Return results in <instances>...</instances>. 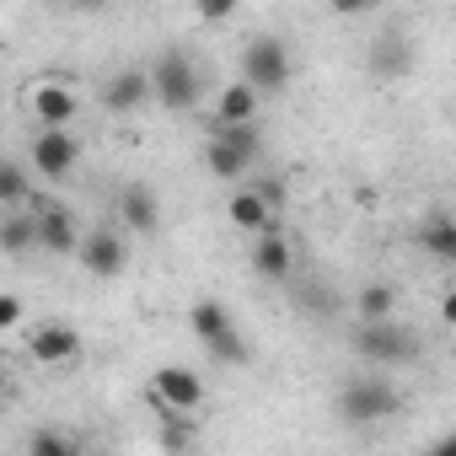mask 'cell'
<instances>
[{
  "label": "cell",
  "instance_id": "23",
  "mask_svg": "<svg viewBox=\"0 0 456 456\" xmlns=\"http://www.w3.org/2000/svg\"><path fill=\"white\" fill-rule=\"evenodd\" d=\"M392 301H397V296H392V285H365L354 306H360V317H365V322H387V317H392Z\"/></svg>",
  "mask_w": 456,
  "mask_h": 456
},
{
  "label": "cell",
  "instance_id": "22",
  "mask_svg": "<svg viewBox=\"0 0 456 456\" xmlns=\"http://www.w3.org/2000/svg\"><path fill=\"white\" fill-rule=\"evenodd\" d=\"M151 408H156V403H151ZM156 419H161V445H167L172 456H183V451H188V440H193L188 413H167V408H156Z\"/></svg>",
  "mask_w": 456,
  "mask_h": 456
},
{
  "label": "cell",
  "instance_id": "18",
  "mask_svg": "<svg viewBox=\"0 0 456 456\" xmlns=\"http://www.w3.org/2000/svg\"><path fill=\"white\" fill-rule=\"evenodd\" d=\"M0 248H6L12 258H28L38 248V220L28 209H6L0 215Z\"/></svg>",
  "mask_w": 456,
  "mask_h": 456
},
{
  "label": "cell",
  "instance_id": "1",
  "mask_svg": "<svg viewBox=\"0 0 456 456\" xmlns=\"http://www.w3.org/2000/svg\"><path fill=\"white\" fill-rule=\"evenodd\" d=\"M188 328H193V338H199L220 365H242V360H248V344H242V333H237L232 312H225L215 296H199V301H193Z\"/></svg>",
  "mask_w": 456,
  "mask_h": 456
},
{
  "label": "cell",
  "instance_id": "10",
  "mask_svg": "<svg viewBox=\"0 0 456 456\" xmlns=\"http://www.w3.org/2000/svg\"><path fill=\"white\" fill-rule=\"evenodd\" d=\"M28 354L38 365H70V360H81V333L65 322H44L28 333Z\"/></svg>",
  "mask_w": 456,
  "mask_h": 456
},
{
  "label": "cell",
  "instance_id": "4",
  "mask_svg": "<svg viewBox=\"0 0 456 456\" xmlns=\"http://www.w3.org/2000/svg\"><path fill=\"white\" fill-rule=\"evenodd\" d=\"M338 413H344L349 424H381V419L397 413V392H392L387 381H376V376L344 381V387H338Z\"/></svg>",
  "mask_w": 456,
  "mask_h": 456
},
{
  "label": "cell",
  "instance_id": "12",
  "mask_svg": "<svg viewBox=\"0 0 456 456\" xmlns=\"http://www.w3.org/2000/svg\"><path fill=\"white\" fill-rule=\"evenodd\" d=\"M33 118H38V129H70V118H76V92H70L65 81H38V86H33Z\"/></svg>",
  "mask_w": 456,
  "mask_h": 456
},
{
  "label": "cell",
  "instance_id": "5",
  "mask_svg": "<svg viewBox=\"0 0 456 456\" xmlns=\"http://www.w3.org/2000/svg\"><path fill=\"white\" fill-rule=\"evenodd\" d=\"M145 403L167 408V413H199L204 408V387L188 365H156L151 387H145Z\"/></svg>",
  "mask_w": 456,
  "mask_h": 456
},
{
  "label": "cell",
  "instance_id": "24",
  "mask_svg": "<svg viewBox=\"0 0 456 456\" xmlns=\"http://www.w3.org/2000/svg\"><path fill=\"white\" fill-rule=\"evenodd\" d=\"M215 140H225V145H232V151H242L248 161H258V134L253 129H209Z\"/></svg>",
  "mask_w": 456,
  "mask_h": 456
},
{
  "label": "cell",
  "instance_id": "16",
  "mask_svg": "<svg viewBox=\"0 0 456 456\" xmlns=\"http://www.w3.org/2000/svg\"><path fill=\"white\" fill-rule=\"evenodd\" d=\"M419 248L435 258V264H456V220L445 209H435L424 225H419Z\"/></svg>",
  "mask_w": 456,
  "mask_h": 456
},
{
  "label": "cell",
  "instance_id": "7",
  "mask_svg": "<svg viewBox=\"0 0 456 456\" xmlns=\"http://www.w3.org/2000/svg\"><path fill=\"white\" fill-rule=\"evenodd\" d=\"M354 354L376 360V365H408V360H419V344L392 322H365L360 338H354Z\"/></svg>",
  "mask_w": 456,
  "mask_h": 456
},
{
  "label": "cell",
  "instance_id": "17",
  "mask_svg": "<svg viewBox=\"0 0 456 456\" xmlns=\"http://www.w3.org/2000/svg\"><path fill=\"white\" fill-rule=\"evenodd\" d=\"M145 97H151V81H145V70H118V76L102 86V102H108V113H134Z\"/></svg>",
  "mask_w": 456,
  "mask_h": 456
},
{
  "label": "cell",
  "instance_id": "9",
  "mask_svg": "<svg viewBox=\"0 0 456 456\" xmlns=\"http://www.w3.org/2000/svg\"><path fill=\"white\" fill-rule=\"evenodd\" d=\"M28 209H38L33 220H38V248H49V253H76L81 248V232H76V215L65 209V204H54V199H33Z\"/></svg>",
  "mask_w": 456,
  "mask_h": 456
},
{
  "label": "cell",
  "instance_id": "19",
  "mask_svg": "<svg viewBox=\"0 0 456 456\" xmlns=\"http://www.w3.org/2000/svg\"><path fill=\"white\" fill-rule=\"evenodd\" d=\"M204 167H209L220 183H242V172H248L253 161H248L242 151H232L225 140H215V134H209V145H204Z\"/></svg>",
  "mask_w": 456,
  "mask_h": 456
},
{
  "label": "cell",
  "instance_id": "26",
  "mask_svg": "<svg viewBox=\"0 0 456 456\" xmlns=\"http://www.w3.org/2000/svg\"><path fill=\"white\" fill-rule=\"evenodd\" d=\"M429 456H456V435H445V440H435V451Z\"/></svg>",
  "mask_w": 456,
  "mask_h": 456
},
{
  "label": "cell",
  "instance_id": "15",
  "mask_svg": "<svg viewBox=\"0 0 456 456\" xmlns=\"http://www.w3.org/2000/svg\"><path fill=\"white\" fill-rule=\"evenodd\" d=\"M253 118H258V92L253 86H225L220 92V102H215V129H253Z\"/></svg>",
  "mask_w": 456,
  "mask_h": 456
},
{
  "label": "cell",
  "instance_id": "14",
  "mask_svg": "<svg viewBox=\"0 0 456 456\" xmlns=\"http://www.w3.org/2000/svg\"><path fill=\"white\" fill-rule=\"evenodd\" d=\"M225 215H232L237 232H253V237H264V232H274V225H280V215L258 199V188H237L232 204H225Z\"/></svg>",
  "mask_w": 456,
  "mask_h": 456
},
{
  "label": "cell",
  "instance_id": "11",
  "mask_svg": "<svg viewBox=\"0 0 456 456\" xmlns=\"http://www.w3.org/2000/svg\"><path fill=\"white\" fill-rule=\"evenodd\" d=\"M118 225H124V232H140V237H156V225H161V199H156V188L129 183V188L118 193Z\"/></svg>",
  "mask_w": 456,
  "mask_h": 456
},
{
  "label": "cell",
  "instance_id": "27",
  "mask_svg": "<svg viewBox=\"0 0 456 456\" xmlns=\"http://www.w3.org/2000/svg\"><path fill=\"white\" fill-rule=\"evenodd\" d=\"M0 397H6V370H0Z\"/></svg>",
  "mask_w": 456,
  "mask_h": 456
},
{
  "label": "cell",
  "instance_id": "25",
  "mask_svg": "<svg viewBox=\"0 0 456 456\" xmlns=\"http://www.w3.org/2000/svg\"><path fill=\"white\" fill-rule=\"evenodd\" d=\"M22 322V301L17 296H0V333H12Z\"/></svg>",
  "mask_w": 456,
  "mask_h": 456
},
{
  "label": "cell",
  "instance_id": "6",
  "mask_svg": "<svg viewBox=\"0 0 456 456\" xmlns=\"http://www.w3.org/2000/svg\"><path fill=\"white\" fill-rule=\"evenodd\" d=\"M76 258H81V269H86L92 280H118V274H124V264H129L124 232H113V225H97L92 237H81Z\"/></svg>",
  "mask_w": 456,
  "mask_h": 456
},
{
  "label": "cell",
  "instance_id": "20",
  "mask_svg": "<svg viewBox=\"0 0 456 456\" xmlns=\"http://www.w3.org/2000/svg\"><path fill=\"white\" fill-rule=\"evenodd\" d=\"M28 204H33L28 167H17V161H0V209H28Z\"/></svg>",
  "mask_w": 456,
  "mask_h": 456
},
{
  "label": "cell",
  "instance_id": "21",
  "mask_svg": "<svg viewBox=\"0 0 456 456\" xmlns=\"http://www.w3.org/2000/svg\"><path fill=\"white\" fill-rule=\"evenodd\" d=\"M28 456H86V451H81V440H76V435H65V429L44 424V429H33V435H28Z\"/></svg>",
  "mask_w": 456,
  "mask_h": 456
},
{
  "label": "cell",
  "instance_id": "13",
  "mask_svg": "<svg viewBox=\"0 0 456 456\" xmlns=\"http://www.w3.org/2000/svg\"><path fill=\"white\" fill-rule=\"evenodd\" d=\"M290 269H296V248L285 237V225H274V232H264L258 248H253V274L258 280H290Z\"/></svg>",
  "mask_w": 456,
  "mask_h": 456
},
{
  "label": "cell",
  "instance_id": "2",
  "mask_svg": "<svg viewBox=\"0 0 456 456\" xmlns=\"http://www.w3.org/2000/svg\"><path fill=\"white\" fill-rule=\"evenodd\" d=\"M145 81H151V97H156L161 108H172V113H188V108L199 102V70H193V60L177 54V49H167V54L145 70Z\"/></svg>",
  "mask_w": 456,
  "mask_h": 456
},
{
  "label": "cell",
  "instance_id": "3",
  "mask_svg": "<svg viewBox=\"0 0 456 456\" xmlns=\"http://www.w3.org/2000/svg\"><path fill=\"white\" fill-rule=\"evenodd\" d=\"M242 86H253L258 97L290 86V49H285V38L264 33V38H253L242 49Z\"/></svg>",
  "mask_w": 456,
  "mask_h": 456
},
{
  "label": "cell",
  "instance_id": "8",
  "mask_svg": "<svg viewBox=\"0 0 456 456\" xmlns=\"http://www.w3.org/2000/svg\"><path fill=\"white\" fill-rule=\"evenodd\" d=\"M76 161H81V145H76L70 129H38V140H33V172H44L49 183H65L76 172Z\"/></svg>",
  "mask_w": 456,
  "mask_h": 456
}]
</instances>
